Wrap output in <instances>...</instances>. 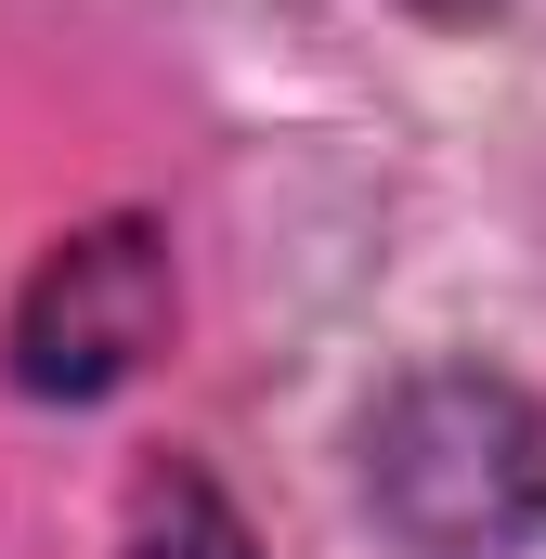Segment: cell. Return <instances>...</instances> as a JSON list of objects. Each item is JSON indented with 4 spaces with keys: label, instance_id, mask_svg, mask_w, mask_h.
<instances>
[{
    "label": "cell",
    "instance_id": "obj_1",
    "mask_svg": "<svg viewBox=\"0 0 546 559\" xmlns=\"http://www.w3.org/2000/svg\"><path fill=\"white\" fill-rule=\"evenodd\" d=\"M365 495L416 559H495L546 521V417L482 365H429L365 417Z\"/></svg>",
    "mask_w": 546,
    "mask_h": 559
},
{
    "label": "cell",
    "instance_id": "obj_2",
    "mask_svg": "<svg viewBox=\"0 0 546 559\" xmlns=\"http://www.w3.org/2000/svg\"><path fill=\"white\" fill-rule=\"evenodd\" d=\"M156 325H169V248H156L143 222H92V235H66V248L26 274L13 378L92 404V391H118L143 352H156Z\"/></svg>",
    "mask_w": 546,
    "mask_h": 559
},
{
    "label": "cell",
    "instance_id": "obj_3",
    "mask_svg": "<svg viewBox=\"0 0 546 559\" xmlns=\"http://www.w3.org/2000/svg\"><path fill=\"white\" fill-rule=\"evenodd\" d=\"M131 559H248V534L222 521V495H195V481H182V495H156V508H143Z\"/></svg>",
    "mask_w": 546,
    "mask_h": 559
}]
</instances>
